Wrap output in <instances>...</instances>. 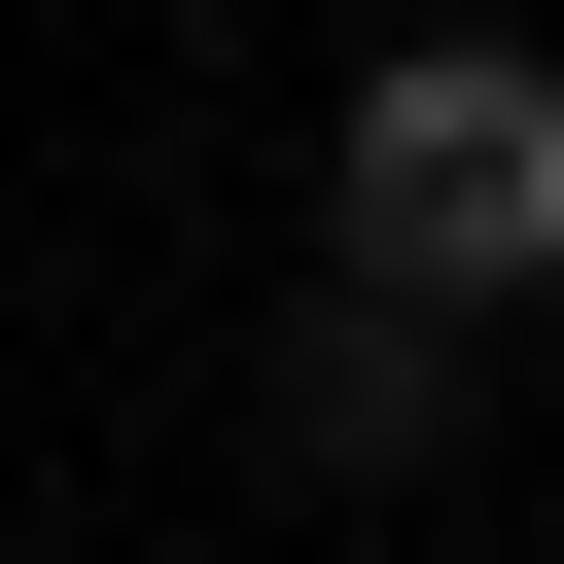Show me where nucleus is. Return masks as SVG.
Wrapping results in <instances>:
<instances>
[{"label": "nucleus", "instance_id": "nucleus-2", "mask_svg": "<svg viewBox=\"0 0 564 564\" xmlns=\"http://www.w3.org/2000/svg\"><path fill=\"white\" fill-rule=\"evenodd\" d=\"M282 423H317V458H423V423H458V317H423V282H352V317L282 352Z\"/></svg>", "mask_w": 564, "mask_h": 564}, {"label": "nucleus", "instance_id": "nucleus-1", "mask_svg": "<svg viewBox=\"0 0 564 564\" xmlns=\"http://www.w3.org/2000/svg\"><path fill=\"white\" fill-rule=\"evenodd\" d=\"M317 212H352V282L529 317V282H564V70H529V35H388L352 141H317Z\"/></svg>", "mask_w": 564, "mask_h": 564}]
</instances>
